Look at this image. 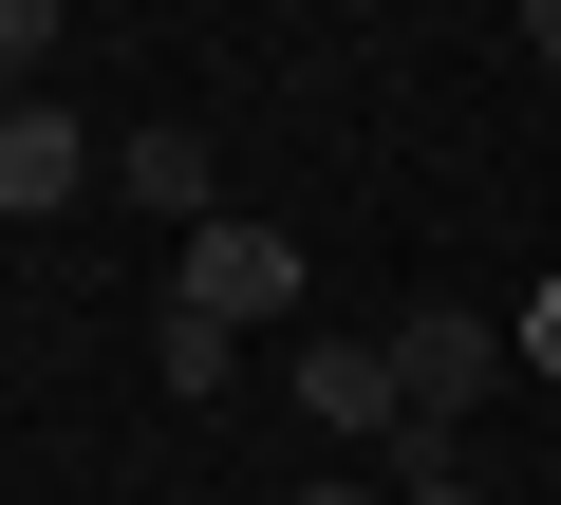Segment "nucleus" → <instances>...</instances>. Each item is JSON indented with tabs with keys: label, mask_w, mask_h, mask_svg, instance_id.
<instances>
[{
	"label": "nucleus",
	"mask_w": 561,
	"mask_h": 505,
	"mask_svg": "<svg viewBox=\"0 0 561 505\" xmlns=\"http://www.w3.org/2000/svg\"><path fill=\"white\" fill-rule=\"evenodd\" d=\"M524 375V337H486L468 300H431V319H393V393H412V431H468L486 393Z\"/></svg>",
	"instance_id": "nucleus-1"
},
{
	"label": "nucleus",
	"mask_w": 561,
	"mask_h": 505,
	"mask_svg": "<svg viewBox=\"0 0 561 505\" xmlns=\"http://www.w3.org/2000/svg\"><path fill=\"white\" fill-rule=\"evenodd\" d=\"M169 300H187V319H225V337H262V319H300V243L225 206V225L187 243V263H169Z\"/></svg>",
	"instance_id": "nucleus-2"
},
{
	"label": "nucleus",
	"mask_w": 561,
	"mask_h": 505,
	"mask_svg": "<svg viewBox=\"0 0 561 505\" xmlns=\"http://www.w3.org/2000/svg\"><path fill=\"white\" fill-rule=\"evenodd\" d=\"M300 412H319V431H375V449H393V431H412V393H393V337H337V356H300Z\"/></svg>",
	"instance_id": "nucleus-3"
},
{
	"label": "nucleus",
	"mask_w": 561,
	"mask_h": 505,
	"mask_svg": "<svg viewBox=\"0 0 561 505\" xmlns=\"http://www.w3.org/2000/svg\"><path fill=\"white\" fill-rule=\"evenodd\" d=\"M113 187H131V206H169V225H187V243H206V225H225V206H206V131H169V113H150V131H131V150H113Z\"/></svg>",
	"instance_id": "nucleus-4"
},
{
	"label": "nucleus",
	"mask_w": 561,
	"mask_h": 505,
	"mask_svg": "<svg viewBox=\"0 0 561 505\" xmlns=\"http://www.w3.org/2000/svg\"><path fill=\"white\" fill-rule=\"evenodd\" d=\"M76 187H94L76 113H0V206H76Z\"/></svg>",
	"instance_id": "nucleus-5"
},
{
	"label": "nucleus",
	"mask_w": 561,
	"mask_h": 505,
	"mask_svg": "<svg viewBox=\"0 0 561 505\" xmlns=\"http://www.w3.org/2000/svg\"><path fill=\"white\" fill-rule=\"evenodd\" d=\"M393 505H486V468H468V431H393Z\"/></svg>",
	"instance_id": "nucleus-6"
},
{
	"label": "nucleus",
	"mask_w": 561,
	"mask_h": 505,
	"mask_svg": "<svg viewBox=\"0 0 561 505\" xmlns=\"http://www.w3.org/2000/svg\"><path fill=\"white\" fill-rule=\"evenodd\" d=\"M150 375H169V393H225V319L169 300V319H150Z\"/></svg>",
	"instance_id": "nucleus-7"
},
{
	"label": "nucleus",
	"mask_w": 561,
	"mask_h": 505,
	"mask_svg": "<svg viewBox=\"0 0 561 505\" xmlns=\"http://www.w3.org/2000/svg\"><path fill=\"white\" fill-rule=\"evenodd\" d=\"M524 375H561V300H542V319H524Z\"/></svg>",
	"instance_id": "nucleus-8"
},
{
	"label": "nucleus",
	"mask_w": 561,
	"mask_h": 505,
	"mask_svg": "<svg viewBox=\"0 0 561 505\" xmlns=\"http://www.w3.org/2000/svg\"><path fill=\"white\" fill-rule=\"evenodd\" d=\"M524 57H542V76H561V0H542V20H524Z\"/></svg>",
	"instance_id": "nucleus-9"
},
{
	"label": "nucleus",
	"mask_w": 561,
	"mask_h": 505,
	"mask_svg": "<svg viewBox=\"0 0 561 505\" xmlns=\"http://www.w3.org/2000/svg\"><path fill=\"white\" fill-rule=\"evenodd\" d=\"M0 113H38V94H20V57H0Z\"/></svg>",
	"instance_id": "nucleus-10"
}]
</instances>
